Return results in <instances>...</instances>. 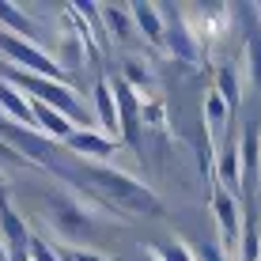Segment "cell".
<instances>
[{"mask_svg":"<svg viewBox=\"0 0 261 261\" xmlns=\"http://www.w3.org/2000/svg\"><path fill=\"white\" fill-rule=\"evenodd\" d=\"M72 182L80 186L98 208H110L118 216H159L163 201L151 186H144L140 178L125 174V170L110 163H87L72 174Z\"/></svg>","mask_w":261,"mask_h":261,"instance_id":"cell-1","label":"cell"},{"mask_svg":"<svg viewBox=\"0 0 261 261\" xmlns=\"http://www.w3.org/2000/svg\"><path fill=\"white\" fill-rule=\"evenodd\" d=\"M46 220L57 239L76 242V250H87V242L102 231V216L95 201H84L72 190H49L46 193Z\"/></svg>","mask_w":261,"mask_h":261,"instance_id":"cell-2","label":"cell"},{"mask_svg":"<svg viewBox=\"0 0 261 261\" xmlns=\"http://www.w3.org/2000/svg\"><path fill=\"white\" fill-rule=\"evenodd\" d=\"M0 57H8V65H12V68L34 72V76L68 80V72L57 65V57H53V53H46L38 42H31V38H19V34L4 31V27H0Z\"/></svg>","mask_w":261,"mask_h":261,"instance_id":"cell-3","label":"cell"},{"mask_svg":"<svg viewBox=\"0 0 261 261\" xmlns=\"http://www.w3.org/2000/svg\"><path fill=\"white\" fill-rule=\"evenodd\" d=\"M212 216H216V227H220V242L227 254H239L242 246V231H246V212H242L239 197L220 190H212Z\"/></svg>","mask_w":261,"mask_h":261,"instance_id":"cell-4","label":"cell"},{"mask_svg":"<svg viewBox=\"0 0 261 261\" xmlns=\"http://www.w3.org/2000/svg\"><path fill=\"white\" fill-rule=\"evenodd\" d=\"M186 8H163V19H167V53L178 61H190V65H197L201 61V38H197V27L186 23Z\"/></svg>","mask_w":261,"mask_h":261,"instance_id":"cell-5","label":"cell"},{"mask_svg":"<svg viewBox=\"0 0 261 261\" xmlns=\"http://www.w3.org/2000/svg\"><path fill=\"white\" fill-rule=\"evenodd\" d=\"M4 137H8V144L19 151L27 163H42V167L53 163V148H57V144H53L42 129H27V125L4 121Z\"/></svg>","mask_w":261,"mask_h":261,"instance_id":"cell-6","label":"cell"},{"mask_svg":"<svg viewBox=\"0 0 261 261\" xmlns=\"http://www.w3.org/2000/svg\"><path fill=\"white\" fill-rule=\"evenodd\" d=\"M91 110L95 121L106 137H121V114H118V91H114V80L110 76H98L91 87Z\"/></svg>","mask_w":261,"mask_h":261,"instance_id":"cell-7","label":"cell"},{"mask_svg":"<svg viewBox=\"0 0 261 261\" xmlns=\"http://www.w3.org/2000/svg\"><path fill=\"white\" fill-rule=\"evenodd\" d=\"M114 91H118V114H121V140L129 148H140V121H144V102L137 98L125 80H114Z\"/></svg>","mask_w":261,"mask_h":261,"instance_id":"cell-8","label":"cell"},{"mask_svg":"<svg viewBox=\"0 0 261 261\" xmlns=\"http://www.w3.org/2000/svg\"><path fill=\"white\" fill-rule=\"evenodd\" d=\"M216 186L227 193L242 190V151H239V140L231 137L216 144Z\"/></svg>","mask_w":261,"mask_h":261,"instance_id":"cell-9","label":"cell"},{"mask_svg":"<svg viewBox=\"0 0 261 261\" xmlns=\"http://www.w3.org/2000/svg\"><path fill=\"white\" fill-rule=\"evenodd\" d=\"M65 148L76 151V155H84V159H91V163H106V159L118 151V140L106 137V133H98V129H76L65 140Z\"/></svg>","mask_w":261,"mask_h":261,"instance_id":"cell-10","label":"cell"},{"mask_svg":"<svg viewBox=\"0 0 261 261\" xmlns=\"http://www.w3.org/2000/svg\"><path fill=\"white\" fill-rule=\"evenodd\" d=\"M0 114H8L15 125H27V129H38V121H34V106L31 98H27L19 87H12L8 80H0Z\"/></svg>","mask_w":261,"mask_h":261,"instance_id":"cell-11","label":"cell"},{"mask_svg":"<svg viewBox=\"0 0 261 261\" xmlns=\"http://www.w3.org/2000/svg\"><path fill=\"white\" fill-rule=\"evenodd\" d=\"M129 8H133V23H137V31L151 42V46L163 49V46H167V19H163V8H155V4H129Z\"/></svg>","mask_w":261,"mask_h":261,"instance_id":"cell-12","label":"cell"},{"mask_svg":"<svg viewBox=\"0 0 261 261\" xmlns=\"http://www.w3.org/2000/svg\"><path fill=\"white\" fill-rule=\"evenodd\" d=\"M84 53H91V49H87V42L76 34V27L68 23L65 31H61V49L53 53V57H57V65L65 68L68 76H76V72L84 68Z\"/></svg>","mask_w":261,"mask_h":261,"instance_id":"cell-13","label":"cell"},{"mask_svg":"<svg viewBox=\"0 0 261 261\" xmlns=\"http://www.w3.org/2000/svg\"><path fill=\"white\" fill-rule=\"evenodd\" d=\"M231 106L223 102V95L220 91H212L208 98H204V125H208V133L216 137V144H220L223 137H231Z\"/></svg>","mask_w":261,"mask_h":261,"instance_id":"cell-14","label":"cell"},{"mask_svg":"<svg viewBox=\"0 0 261 261\" xmlns=\"http://www.w3.org/2000/svg\"><path fill=\"white\" fill-rule=\"evenodd\" d=\"M0 27L4 31H12V34H19V38H31V42H38V23L27 15V8H19V4H4L0 0Z\"/></svg>","mask_w":261,"mask_h":261,"instance_id":"cell-15","label":"cell"},{"mask_svg":"<svg viewBox=\"0 0 261 261\" xmlns=\"http://www.w3.org/2000/svg\"><path fill=\"white\" fill-rule=\"evenodd\" d=\"M102 23H106V34L110 42H129L133 38V8H121V4H102Z\"/></svg>","mask_w":261,"mask_h":261,"instance_id":"cell-16","label":"cell"},{"mask_svg":"<svg viewBox=\"0 0 261 261\" xmlns=\"http://www.w3.org/2000/svg\"><path fill=\"white\" fill-rule=\"evenodd\" d=\"M216 91L223 95V102L231 106V114L239 110V102H242V87H239V72H235V65H223L220 72H216Z\"/></svg>","mask_w":261,"mask_h":261,"instance_id":"cell-17","label":"cell"},{"mask_svg":"<svg viewBox=\"0 0 261 261\" xmlns=\"http://www.w3.org/2000/svg\"><path fill=\"white\" fill-rule=\"evenodd\" d=\"M246 72L254 87H261V23L246 27Z\"/></svg>","mask_w":261,"mask_h":261,"instance_id":"cell-18","label":"cell"},{"mask_svg":"<svg viewBox=\"0 0 261 261\" xmlns=\"http://www.w3.org/2000/svg\"><path fill=\"white\" fill-rule=\"evenodd\" d=\"M121 80L133 87V91H140V87H151V68H148V61H144V57H125Z\"/></svg>","mask_w":261,"mask_h":261,"instance_id":"cell-19","label":"cell"},{"mask_svg":"<svg viewBox=\"0 0 261 261\" xmlns=\"http://www.w3.org/2000/svg\"><path fill=\"white\" fill-rule=\"evenodd\" d=\"M155 254H159V261H197L193 246H186L182 239H170L167 246H155Z\"/></svg>","mask_w":261,"mask_h":261,"instance_id":"cell-20","label":"cell"},{"mask_svg":"<svg viewBox=\"0 0 261 261\" xmlns=\"http://www.w3.org/2000/svg\"><path fill=\"white\" fill-rule=\"evenodd\" d=\"M193 254H197V261H231V254L223 250L220 239H201Z\"/></svg>","mask_w":261,"mask_h":261,"instance_id":"cell-21","label":"cell"},{"mask_svg":"<svg viewBox=\"0 0 261 261\" xmlns=\"http://www.w3.org/2000/svg\"><path fill=\"white\" fill-rule=\"evenodd\" d=\"M31 261H65V257H61V250L53 246L49 239L31 235Z\"/></svg>","mask_w":261,"mask_h":261,"instance_id":"cell-22","label":"cell"},{"mask_svg":"<svg viewBox=\"0 0 261 261\" xmlns=\"http://www.w3.org/2000/svg\"><path fill=\"white\" fill-rule=\"evenodd\" d=\"M61 257H65V261H106V257H98L95 250H76V246H72V250H61Z\"/></svg>","mask_w":261,"mask_h":261,"instance_id":"cell-23","label":"cell"},{"mask_svg":"<svg viewBox=\"0 0 261 261\" xmlns=\"http://www.w3.org/2000/svg\"><path fill=\"white\" fill-rule=\"evenodd\" d=\"M137 261H159V254H155V250L148 246V250H140V257H137Z\"/></svg>","mask_w":261,"mask_h":261,"instance_id":"cell-24","label":"cell"},{"mask_svg":"<svg viewBox=\"0 0 261 261\" xmlns=\"http://www.w3.org/2000/svg\"><path fill=\"white\" fill-rule=\"evenodd\" d=\"M0 190H4V182H0Z\"/></svg>","mask_w":261,"mask_h":261,"instance_id":"cell-25","label":"cell"}]
</instances>
